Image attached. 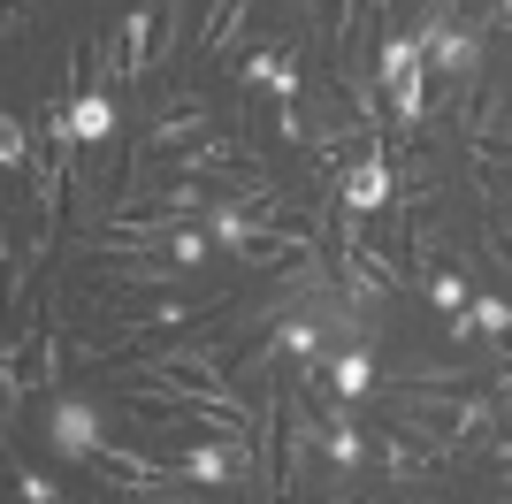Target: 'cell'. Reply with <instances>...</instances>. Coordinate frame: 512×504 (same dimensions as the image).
Wrapping results in <instances>:
<instances>
[{"mask_svg": "<svg viewBox=\"0 0 512 504\" xmlns=\"http://www.w3.org/2000/svg\"><path fill=\"white\" fill-rule=\"evenodd\" d=\"M375 84H383L390 130H398V138L421 130V115H428V54H421L413 31H383V39H375Z\"/></svg>", "mask_w": 512, "mask_h": 504, "instance_id": "cell-1", "label": "cell"}, {"mask_svg": "<svg viewBox=\"0 0 512 504\" xmlns=\"http://www.w3.org/2000/svg\"><path fill=\"white\" fill-rule=\"evenodd\" d=\"M413 39H421L428 69H444V77H451V107L482 84V23H459V16H451V0H436V8L413 23Z\"/></svg>", "mask_w": 512, "mask_h": 504, "instance_id": "cell-2", "label": "cell"}, {"mask_svg": "<svg viewBox=\"0 0 512 504\" xmlns=\"http://www.w3.org/2000/svg\"><path fill=\"white\" fill-rule=\"evenodd\" d=\"M390 199H398V168H390V153H383V138H375V146L367 153H352V161L337 168V207L344 214H383Z\"/></svg>", "mask_w": 512, "mask_h": 504, "instance_id": "cell-3", "label": "cell"}, {"mask_svg": "<svg viewBox=\"0 0 512 504\" xmlns=\"http://www.w3.org/2000/svg\"><path fill=\"white\" fill-rule=\"evenodd\" d=\"M46 451H54L62 466H92L107 451L92 398H54V405H46Z\"/></svg>", "mask_w": 512, "mask_h": 504, "instance_id": "cell-4", "label": "cell"}, {"mask_svg": "<svg viewBox=\"0 0 512 504\" xmlns=\"http://www.w3.org/2000/svg\"><path fill=\"white\" fill-rule=\"evenodd\" d=\"M321 459L337 466V482H344V474H360V459H367V428L352 420V405H321Z\"/></svg>", "mask_w": 512, "mask_h": 504, "instance_id": "cell-5", "label": "cell"}, {"mask_svg": "<svg viewBox=\"0 0 512 504\" xmlns=\"http://www.w3.org/2000/svg\"><path fill=\"white\" fill-rule=\"evenodd\" d=\"M383 390V375H375V344H344L337 359H329V398L337 405H367Z\"/></svg>", "mask_w": 512, "mask_h": 504, "instance_id": "cell-6", "label": "cell"}, {"mask_svg": "<svg viewBox=\"0 0 512 504\" xmlns=\"http://www.w3.org/2000/svg\"><path fill=\"white\" fill-rule=\"evenodd\" d=\"M69 130H77V153L107 146V138H115V92H107V84H85V92L69 100Z\"/></svg>", "mask_w": 512, "mask_h": 504, "instance_id": "cell-7", "label": "cell"}, {"mask_svg": "<svg viewBox=\"0 0 512 504\" xmlns=\"http://www.w3.org/2000/svg\"><path fill=\"white\" fill-rule=\"evenodd\" d=\"M199 138H214L207 107H176V115H153L146 123V153H184V146H199Z\"/></svg>", "mask_w": 512, "mask_h": 504, "instance_id": "cell-8", "label": "cell"}, {"mask_svg": "<svg viewBox=\"0 0 512 504\" xmlns=\"http://www.w3.org/2000/svg\"><path fill=\"white\" fill-rule=\"evenodd\" d=\"M237 77L253 84V92H276V100H299V54H291V46H268V54H253V62L237 69Z\"/></svg>", "mask_w": 512, "mask_h": 504, "instance_id": "cell-9", "label": "cell"}, {"mask_svg": "<svg viewBox=\"0 0 512 504\" xmlns=\"http://www.w3.org/2000/svg\"><path fill=\"white\" fill-rule=\"evenodd\" d=\"M245 23H253V0H222L207 16V31H199V46H207V54H230V46L245 39Z\"/></svg>", "mask_w": 512, "mask_h": 504, "instance_id": "cell-10", "label": "cell"}, {"mask_svg": "<svg viewBox=\"0 0 512 504\" xmlns=\"http://www.w3.org/2000/svg\"><path fill=\"white\" fill-rule=\"evenodd\" d=\"M0 161H8V176H23V168L39 161V146H31V130H23V115H0Z\"/></svg>", "mask_w": 512, "mask_h": 504, "instance_id": "cell-11", "label": "cell"}, {"mask_svg": "<svg viewBox=\"0 0 512 504\" xmlns=\"http://www.w3.org/2000/svg\"><path fill=\"white\" fill-rule=\"evenodd\" d=\"M169 260H176V268H199V260H214V237H207V222H184V230L169 237Z\"/></svg>", "mask_w": 512, "mask_h": 504, "instance_id": "cell-12", "label": "cell"}, {"mask_svg": "<svg viewBox=\"0 0 512 504\" xmlns=\"http://www.w3.org/2000/svg\"><path fill=\"white\" fill-rule=\"evenodd\" d=\"M474 329H482V336H512V298L482 291V298H474Z\"/></svg>", "mask_w": 512, "mask_h": 504, "instance_id": "cell-13", "label": "cell"}, {"mask_svg": "<svg viewBox=\"0 0 512 504\" xmlns=\"http://www.w3.org/2000/svg\"><path fill=\"white\" fill-rule=\"evenodd\" d=\"M428 298H436L444 314H467V306H474V291H467V283H459L451 268H436V275H428Z\"/></svg>", "mask_w": 512, "mask_h": 504, "instance_id": "cell-14", "label": "cell"}, {"mask_svg": "<svg viewBox=\"0 0 512 504\" xmlns=\"http://www.w3.org/2000/svg\"><path fill=\"white\" fill-rule=\"evenodd\" d=\"M16 497L23 504H62V489L46 482V474H31V466H16Z\"/></svg>", "mask_w": 512, "mask_h": 504, "instance_id": "cell-15", "label": "cell"}, {"mask_svg": "<svg viewBox=\"0 0 512 504\" xmlns=\"http://www.w3.org/2000/svg\"><path fill=\"white\" fill-rule=\"evenodd\" d=\"M276 130H283V138H291V146H299V138H306V115H299V107H291V100H283V115H276Z\"/></svg>", "mask_w": 512, "mask_h": 504, "instance_id": "cell-16", "label": "cell"}]
</instances>
